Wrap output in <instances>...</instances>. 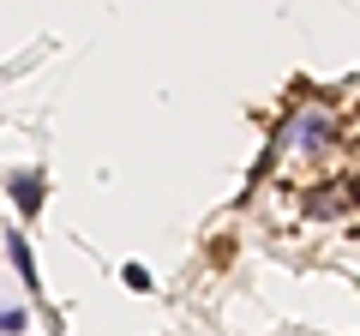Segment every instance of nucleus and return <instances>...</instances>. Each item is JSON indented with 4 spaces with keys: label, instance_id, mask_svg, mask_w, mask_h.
Segmentation results:
<instances>
[{
    "label": "nucleus",
    "instance_id": "obj_1",
    "mask_svg": "<svg viewBox=\"0 0 360 336\" xmlns=\"http://www.w3.org/2000/svg\"><path fill=\"white\" fill-rule=\"evenodd\" d=\"M336 138H342V120L330 115V108H319V103H300V108H288V120L276 127V138H270V156L264 162H276V156H324V150H336Z\"/></svg>",
    "mask_w": 360,
    "mask_h": 336
},
{
    "label": "nucleus",
    "instance_id": "obj_2",
    "mask_svg": "<svg viewBox=\"0 0 360 336\" xmlns=\"http://www.w3.org/2000/svg\"><path fill=\"white\" fill-rule=\"evenodd\" d=\"M307 217H354L348 181H319V193H307Z\"/></svg>",
    "mask_w": 360,
    "mask_h": 336
},
{
    "label": "nucleus",
    "instance_id": "obj_3",
    "mask_svg": "<svg viewBox=\"0 0 360 336\" xmlns=\"http://www.w3.org/2000/svg\"><path fill=\"white\" fill-rule=\"evenodd\" d=\"M13 205L25 217H37L42 210V174H13Z\"/></svg>",
    "mask_w": 360,
    "mask_h": 336
},
{
    "label": "nucleus",
    "instance_id": "obj_4",
    "mask_svg": "<svg viewBox=\"0 0 360 336\" xmlns=\"http://www.w3.org/2000/svg\"><path fill=\"white\" fill-rule=\"evenodd\" d=\"M6 252H13V264H18V276H25V288H42V283H37V264H30V246L18 240V234L6 240Z\"/></svg>",
    "mask_w": 360,
    "mask_h": 336
},
{
    "label": "nucleus",
    "instance_id": "obj_5",
    "mask_svg": "<svg viewBox=\"0 0 360 336\" xmlns=\"http://www.w3.org/2000/svg\"><path fill=\"white\" fill-rule=\"evenodd\" d=\"M13 330H25V312H18V306L0 312V336H13Z\"/></svg>",
    "mask_w": 360,
    "mask_h": 336
}]
</instances>
